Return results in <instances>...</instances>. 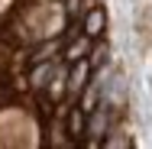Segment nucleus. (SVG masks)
Wrapping results in <instances>:
<instances>
[{"label": "nucleus", "mask_w": 152, "mask_h": 149, "mask_svg": "<svg viewBox=\"0 0 152 149\" xmlns=\"http://www.w3.org/2000/svg\"><path fill=\"white\" fill-rule=\"evenodd\" d=\"M88 75H91V62H88V59H78V62H75V71H71V91H81V88H84Z\"/></svg>", "instance_id": "obj_1"}, {"label": "nucleus", "mask_w": 152, "mask_h": 149, "mask_svg": "<svg viewBox=\"0 0 152 149\" xmlns=\"http://www.w3.org/2000/svg\"><path fill=\"white\" fill-rule=\"evenodd\" d=\"M88 52H91V36H81V39H75V42L68 46L65 59H68V62H78V59H84Z\"/></svg>", "instance_id": "obj_2"}, {"label": "nucleus", "mask_w": 152, "mask_h": 149, "mask_svg": "<svg viewBox=\"0 0 152 149\" xmlns=\"http://www.w3.org/2000/svg\"><path fill=\"white\" fill-rule=\"evenodd\" d=\"M104 20H107V16H104V10H100V7H97V10H91V13H88V23H84V32H88V36L104 32Z\"/></svg>", "instance_id": "obj_3"}, {"label": "nucleus", "mask_w": 152, "mask_h": 149, "mask_svg": "<svg viewBox=\"0 0 152 149\" xmlns=\"http://www.w3.org/2000/svg\"><path fill=\"white\" fill-rule=\"evenodd\" d=\"M68 130L78 136V133H84V110H71V117H68Z\"/></svg>", "instance_id": "obj_4"}, {"label": "nucleus", "mask_w": 152, "mask_h": 149, "mask_svg": "<svg viewBox=\"0 0 152 149\" xmlns=\"http://www.w3.org/2000/svg\"><path fill=\"white\" fill-rule=\"evenodd\" d=\"M49 71H52V65H45V62H42V65L32 71V88H39V84L45 81V75H49Z\"/></svg>", "instance_id": "obj_5"}, {"label": "nucleus", "mask_w": 152, "mask_h": 149, "mask_svg": "<svg viewBox=\"0 0 152 149\" xmlns=\"http://www.w3.org/2000/svg\"><path fill=\"white\" fill-rule=\"evenodd\" d=\"M52 55H55V46H42V49H39V55H32V62H49Z\"/></svg>", "instance_id": "obj_6"}]
</instances>
